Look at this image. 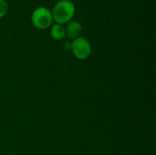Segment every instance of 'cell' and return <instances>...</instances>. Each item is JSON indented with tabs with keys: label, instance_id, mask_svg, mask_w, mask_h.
<instances>
[{
	"label": "cell",
	"instance_id": "cell-1",
	"mask_svg": "<svg viewBox=\"0 0 156 155\" xmlns=\"http://www.w3.org/2000/svg\"><path fill=\"white\" fill-rule=\"evenodd\" d=\"M75 11L76 7L71 0H59L54 5L51 10L53 21L60 25L67 24L72 20Z\"/></svg>",
	"mask_w": 156,
	"mask_h": 155
},
{
	"label": "cell",
	"instance_id": "cell-2",
	"mask_svg": "<svg viewBox=\"0 0 156 155\" xmlns=\"http://www.w3.org/2000/svg\"><path fill=\"white\" fill-rule=\"evenodd\" d=\"M31 21L37 29L44 30L50 27L53 23L51 10L44 5L37 6L31 14Z\"/></svg>",
	"mask_w": 156,
	"mask_h": 155
},
{
	"label": "cell",
	"instance_id": "cell-3",
	"mask_svg": "<svg viewBox=\"0 0 156 155\" xmlns=\"http://www.w3.org/2000/svg\"><path fill=\"white\" fill-rule=\"evenodd\" d=\"M70 49L73 56L80 60H85L89 58L92 52L90 42L83 37H79L73 39L71 41Z\"/></svg>",
	"mask_w": 156,
	"mask_h": 155
},
{
	"label": "cell",
	"instance_id": "cell-4",
	"mask_svg": "<svg viewBox=\"0 0 156 155\" xmlns=\"http://www.w3.org/2000/svg\"><path fill=\"white\" fill-rule=\"evenodd\" d=\"M66 30V37H68L69 39L73 40L80 37L82 31V26L81 24L77 20H70L67 23V26H65Z\"/></svg>",
	"mask_w": 156,
	"mask_h": 155
},
{
	"label": "cell",
	"instance_id": "cell-5",
	"mask_svg": "<svg viewBox=\"0 0 156 155\" xmlns=\"http://www.w3.org/2000/svg\"><path fill=\"white\" fill-rule=\"evenodd\" d=\"M50 36L55 40H62L66 37V30L64 25L52 24L50 26Z\"/></svg>",
	"mask_w": 156,
	"mask_h": 155
},
{
	"label": "cell",
	"instance_id": "cell-6",
	"mask_svg": "<svg viewBox=\"0 0 156 155\" xmlns=\"http://www.w3.org/2000/svg\"><path fill=\"white\" fill-rule=\"evenodd\" d=\"M8 10V5L5 0H0V18L5 16Z\"/></svg>",
	"mask_w": 156,
	"mask_h": 155
},
{
	"label": "cell",
	"instance_id": "cell-7",
	"mask_svg": "<svg viewBox=\"0 0 156 155\" xmlns=\"http://www.w3.org/2000/svg\"><path fill=\"white\" fill-rule=\"evenodd\" d=\"M64 46H65V48H66V49H70V47H71V42H65Z\"/></svg>",
	"mask_w": 156,
	"mask_h": 155
}]
</instances>
